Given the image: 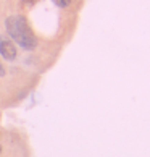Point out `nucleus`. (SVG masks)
Instances as JSON below:
<instances>
[{
  "label": "nucleus",
  "instance_id": "obj_1",
  "mask_svg": "<svg viewBox=\"0 0 150 157\" xmlns=\"http://www.w3.org/2000/svg\"><path fill=\"white\" fill-rule=\"evenodd\" d=\"M7 31L23 49L32 50L37 45V39L34 36V33L31 31L24 16H21V15L10 16L7 20Z\"/></svg>",
  "mask_w": 150,
  "mask_h": 157
},
{
  "label": "nucleus",
  "instance_id": "obj_2",
  "mask_svg": "<svg viewBox=\"0 0 150 157\" xmlns=\"http://www.w3.org/2000/svg\"><path fill=\"white\" fill-rule=\"evenodd\" d=\"M0 55L5 60H15L16 59V47L15 44L8 40L7 37L0 36Z\"/></svg>",
  "mask_w": 150,
  "mask_h": 157
},
{
  "label": "nucleus",
  "instance_id": "obj_3",
  "mask_svg": "<svg viewBox=\"0 0 150 157\" xmlns=\"http://www.w3.org/2000/svg\"><path fill=\"white\" fill-rule=\"evenodd\" d=\"M53 2L58 5V7H61V8H65V7L70 5V0H53Z\"/></svg>",
  "mask_w": 150,
  "mask_h": 157
},
{
  "label": "nucleus",
  "instance_id": "obj_4",
  "mask_svg": "<svg viewBox=\"0 0 150 157\" xmlns=\"http://www.w3.org/2000/svg\"><path fill=\"white\" fill-rule=\"evenodd\" d=\"M34 2H37V0H23V3H24V5H29V7H31Z\"/></svg>",
  "mask_w": 150,
  "mask_h": 157
},
{
  "label": "nucleus",
  "instance_id": "obj_5",
  "mask_svg": "<svg viewBox=\"0 0 150 157\" xmlns=\"http://www.w3.org/2000/svg\"><path fill=\"white\" fill-rule=\"evenodd\" d=\"M3 75H5V68H3L2 63H0V76H3Z\"/></svg>",
  "mask_w": 150,
  "mask_h": 157
}]
</instances>
